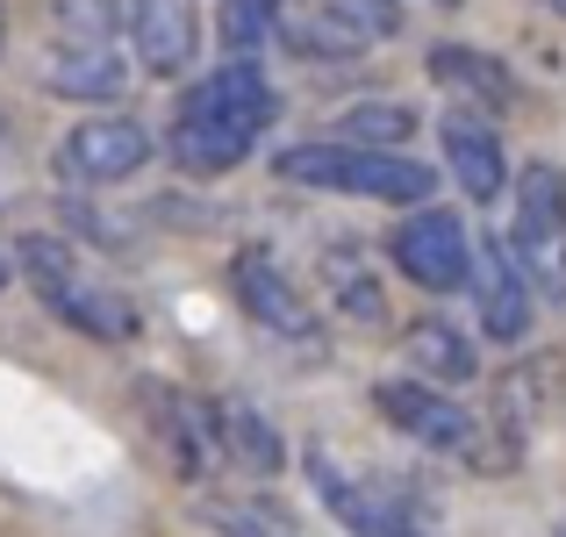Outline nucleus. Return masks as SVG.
Wrapping results in <instances>:
<instances>
[{
	"label": "nucleus",
	"mask_w": 566,
	"mask_h": 537,
	"mask_svg": "<svg viewBox=\"0 0 566 537\" xmlns=\"http://www.w3.org/2000/svg\"><path fill=\"white\" fill-rule=\"evenodd\" d=\"M43 94H65V101H115L129 86V57L115 43H65L57 36L43 51Z\"/></svg>",
	"instance_id": "nucleus-13"
},
{
	"label": "nucleus",
	"mask_w": 566,
	"mask_h": 537,
	"mask_svg": "<svg viewBox=\"0 0 566 537\" xmlns=\"http://www.w3.org/2000/svg\"><path fill=\"white\" fill-rule=\"evenodd\" d=\"M273 172L287 187H316V193H352V201H395V208H423L438 172L416 166L409 151H374V144H287L273 158Z\"/></svg>",
	"instance_id": "nucleus-3"
},
{
	"label": "nucleus",
	"mask_w": 566,
	"mask_h": 537,
	"mask_svg": "<svg viewBox=\"0 0 566 537\" xmlns=\"http://www.w3.org/2000/svg\"><path fill=\"white\" fill-rule=\"evenodd\" d=\"M273 36H287L302 57H359L401 36V0H287Z\"/></svg>",
	"instance_id": "nucleus-7"
},
{
	"label": "nucleus",
	"mask_w": 566,
	"mask_h": 537,
	"mask_svg": "<svg viewBox=\"0 0 566 537\" xmlns=\"http://www.w3.org/2000/svg\"><path fill=\"white\" fill-rule=\"evenodd\" d=\"M374 409L401 430V438L423 444V452L467 459V466H510V452H502V444H488V423H481V415H473L467 401H452L444 387H430V380H380L374 387Z\"/></svg>",
	"instance_id": "nucleus-5"
},
{
	"label": "nucleus",
	"mask_w": 566,
	"mask_h": 537,
	"mask_svg": "<svg viewBox=\"0 0 566 537\" xmlns=\"http://www.w3.org/2000/svg\"><path fill=\"white\" fill-rule=\"evenodd\" d=\"M280 101L273 80L259 72V57H222L208 80H193L172 108V166L193 179L230 172L237 158L259 151V137L273 129Z\"/></svg>",
	"instance_id": "nucleus-1"
},
{
	"label": "nucleus",
	"mask_w": 566,
	"mask_h": 537,
	"mask_svg": "<svg viewBox=\"0 0 566 537\" xmlns=\"http://www.w3.org/2000/svg\"><path fill=\"white\" fill-rule=\"evenodd\" d=\"M323 273L337 280V302H345L359 323H380L387 316V302H380V287H374V273H366L359 251H331V259H323Z\"/></svg>",
	"instance_id": "nucleus-21"
},
{
	"label": "nucleus",
	"mask_w": 566,
	"mask_h": 537,
	"mask_svg": "<svg viewBox=\"0 0 566 537\" xmlns=\"http://www.w3.org/2000/svg\"><path fill=\"white\" fill-rule=\"evenodd\" d=\"M129 0H51V22L65 43H115Z\"/></svg>",
	"instance_id": "nucleus-18"
},
{
	"label": "nucleus",
	"mask_w": 566,
	"mask_h": 537,
	"mask_svg": "<svg viewBox=\"0 0 566 537\" xmlns=\"http://www.w3.org/2000/svg\"><path fill=\"white\" fill-rule=\"evenodd\" d=\"M545 8H553V14H566V0H545Z\"/></svg>",
	"instance_id": "nucleus-24"
},
{
	"label": "nucleus",
	"mask_w": 566,
	"mask_h": 537,
	"mask_svg": "<svg viewBox=\"0 0 566 537\" xmlns=\"http://www.w3.org/2000/svg\"><path fill=\"white\" fill-rule=\"evenodd\" d=\"M438 8H459V0H438Z\"/></svg>",
	"instance_id": "nucleus-25"
},
{
	"label": "nucleus",
	"mask_w": 566,
	"mask_h": 537,
	"mask_svg": "<svg viewBox=\"0 0 566 537\" xmlns=\"http://www.w3.org/2000/svg\"><path fill=\"white\" fill-rule=\"evenodd\" d=\"M14 265H22L36 302L51 308L65 330L94 337V345H129V337H137V323H144L137 302H129L123 287H108L65 236H22V244H14Z\"/></svg>",
	"instance_id": "nucleus-2"
},
{
	"label": "nucleus",
	"mask_w": 566,
	"mask_h": 537,
	"mask_svg": "<svg viewBox=\"0 0 566 537\" xmlns=\"http://www.w3.org/2000/svg\"><path fill=\"white\" fill-rule=\"evenodd\" d=\"M151 158V129L137 115H86L80 129H65V144L51 151V166L65 187H123Z\"/></svg>",
	"instance_id": "nucleus-8"
},
{
	"label": "nucleus",
	"mask_w": 566,
	"mask_h": 537,
	"mask_svg": "<svg viewBox=\"0 0 566 537\" xmlns=\"http://www.w3.org/2000/svg\"><path fill=\"white\" fill-rule=\"evenodd\" d=\"M430 80L452 86V94H467V115L510 108V101H516L510 65H502V57H488V51H467V43H438V51H430Z\"/></svg>",
	"instance_id": "nucleus-15"
},
{
	"label": "nucleus",
	"mask_w": 566,
	"mask_h": 537,
	"mask_svg": "<svg viewBox=\"0 0 566 537\" xmlns=\"http://www.w3.org/2000/svg\"><path fill=\"white\" fill-rule=\"evenodd\" d=\"M280 8H287V0H222V43H230V57H251L273 36Z\"/></svg>",
	"instance_id": "nucleus-20"
},
{
	"label": "nucleus",
	"mask_w": 566,
	"mask_h": 537,
	"mask_svg": "<svg viewBox=\"0 0 566 537\" xmlns=\"http://www.w3.org/2000/svg\"><path fill=\"white\" fill-rule=\"evenodd\" d=\"M416 115L401 108V101H359V108L345 115V144H374V151H395V144H409Z\"/></svg>",
	"instance_id": "nucleus-19"
},
{
	"label": "nucleus",
	"mask_w": 566,
	"mask_h": 537,
	"mask_svg": "<svg viewBox=\"0 0 566 537\" xmlns=\"http://www.w3.org/2000/svg\"><path fill=\"white\" fill-rule=\"evenodd\" d=\"M409 366L423 372L430 387H467L473 372H481V358H473V345L452 330V323L423 316V323H409Z\"/></svg>",
	"instance_id": "nucleus-17"
},
{
	"label": "nucleus",
	"mask_w": 566,
	"mask_h": 537,
	"mask_svg": "<svg viewBox=\"0 0 566 537\" xmlns=\"http://www.w3.org/2000/svg\"><path fill=\"white\" fill-rule=\"evenodd\" d=\"M216 452H230L244 473H280L287 466V444H280V430L265 423L251 401H216Z\"/></svg>",
	"instance_id": "nucleus-16"
},
{
	"label": "nucleus",
	"mask_w": 566,
	"mask_h": 537,
	"mask_svg": "<svg viewBox=\"0 0 566 537\" xmlns=\"http://www.w3.org/2000/svg\"><path fill=\"white\" fill-rule=\"evenodd\" d=\"M123 14H129V51H137L144 72L180 80L201 57V14H193V0H129Z\"/></svg>",
	"instance_id": "nucleus-11"
},
{
	"label": "nucleus",
	"mask_w": 566,
	"mask_h": 537,
	"mask_svg": "<svg viewBox=\"0 0 566 537\" xmlns=\"http://www.w3.org/2000/svg\"><path fill=\"white\" fill-rule=\"evenodd\" d=\"M302 466H308V487H316V502H323V509H331L352 537H438V530H430V516L416 509L409 487L374 481V473L345 466L331 444H308Z\"/></svg>",
	"instance_id": "nucleus-4"
},
{
	"label": "nucleus",
	"mask_w": 566,
	"mask_h": 537,
	"mask_svg": "<svg viewBox=\"0 0 566 537\" xmlns=\"http://www.w3.org/2000/svg\"><path fill=\"white\" fill-rule=\"evenodd\" d=\"M387 251H395V265L423 294H459L473 280V236H467V222H459L452 208H416Z\"/></svg>",
	"instance_id": "nucleus-9"
},
{
	"label": "nucleus",
	"mask_w": 566,
	"mask_h": 537,
	"mask_svg": "<svg viewBox=\"0 0 566 537\" xmlns=\"http://www.w3.org/2000/svg\"><path fill=\"white\" fill-rule=\"evenodd\" d=\"M510 259L524 265L531 294L566 308V172L553 158L516 172V222H510Z\"/></svg>",
	"instance_id": "nucleus-6"
},
{
	"label": "nucleus",
	"mask_w": 566,
	"mask_h": 537,
	"mask_svg": "<svg viewBox=\"0 0 566 537\" xmlns=\"http://www.w3.org/2000/svg\"><path fill=\"white\" fill-rule=\"evenodd\" d=\"M473 302H481V330L495 337V345H524L531 337V280L524 265L510 259V244H488L473 251Z\"/></svg>",
	"instance_id": "nucleus-12"
},
{
	"label": "nucleus",
	"mask_w": 566,
	"mask_h": 537,
	"mask_svg": "<svg viewBox=\"0 0 566 537\" xmlns=\"http://www.w3.org/2000/svg\"><path fill=\"white\" fill-rule=\"evenodd\" d=\"M230 294H237V308H244L259 330L294 337V345H316V308H308V294L294 287L287 265H280L265 244H244L230 259Z\"/></svg>",
	"instance_id": "nucleus-10"
},
{
	"label": "nucleus",
	"mask_w": 566,
	"mask_h": 537,
	"mask_svg": "<svg viewBox=\"0 0 566 537\" xmlns=\"http://www.w3.org/2000/svg\"><path fill=\"white\" fill-rule=\"evenodd\" d=\"M444 172L459 179V187L473 193V201H495L502 187H510V151H502L495 123H481V115H444Z\"/></svg>",
	"instance_id": "nucleus-14"
},
{
	"label": "nucleus",
	"mask_w": 566,
	"mask_h": 537,
	"mask_svg": "<svg viewBox=\"0 0 566 537\" xmlns=\"http://www.w3.org/2000/svg\"><path fill=\"white\" fill-rule=\"evenodd\" d=\"M216 530L222 537H287V530H273L259 509H216Z\"/></svg>",
	"instance_id": "nucleus-22"
},
{
	"label": "nucleus",
	"mask_w": 566,
	"mask_h": 537,
	"mask_svg": "<svg viewBox=\"0 0 566 537\" xmlns=\"http://www.w3.org/2000/svg\"><path fill=\"white\" fill-rule=\"evenodd\" d=\"M0 287H8V251H0Z\"/></svg>",
	"instance_id": "nucleus-23"
}]
</instances>
